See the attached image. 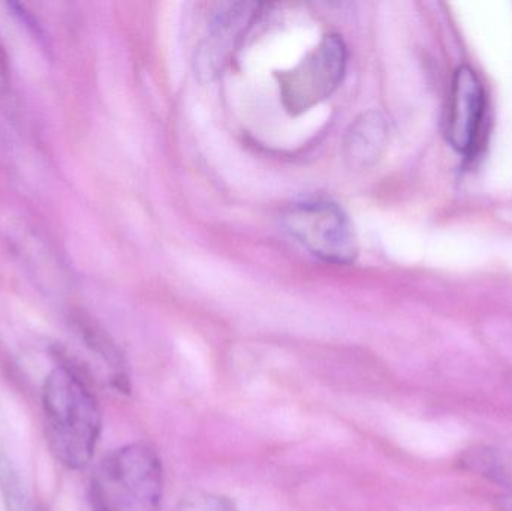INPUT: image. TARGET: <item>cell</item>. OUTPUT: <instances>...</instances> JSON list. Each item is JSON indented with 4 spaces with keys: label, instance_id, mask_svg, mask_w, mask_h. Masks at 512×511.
I'll list each match as a JSON object with an SVG mask.
<instances>
[{
    "label": "cell",
    "instance_id": "cell-1",
    "mask_svg": "<svg viewBox=\"0 0 512 511\" xmlns=\"http://www.w3.org/2000/svg\"><path fill=\"white\" fill-rule=\"evenodd\" d=\"M45 440L56 461L68 470H83L95 455L102 414L86 380L62 363L42 387Z\"/></svg>",
    "mask_w": 512,
    "mask_h": 511
},
{
    "label": "cell",
    "instance_id": "cell-2",
    "mask_svg": "<svg viewBox=\"0 0 512 511\" xmlns=\"http://www.w3.org/2000/svg\"><path fill=\"white\" fill-rule=\"evenodd\" d=\"M164 470L156 450L134 443L105 456L90 479L93 511H159Z\"/></svg>",
    "mask_w": 512,
    "mask_h": 511
},
{
    "label": "cell",
    "instance_id": "cell-3",
    "mask_svg": "<svg viewBox=\"0 0 512 511\" xmlns=\"http://www.w3.org/2000/svg\"><path fill=\"white\" fill-rule=\"evenodd\" d=\"M286 230L307 251L327 263L351 264L358 255V242L352 222L333 201L304 200L286 210Z\"/></svg>",
    "mask_w": 512,
    "mask_h": 511
},
{
    "label": "cell",
    "instance_id": "cell-4",
    "mask_svg": "<svg viewBox=\"0 0 512 511\" xmlns=\"http://www.w3.org/2000/svg\"><path fill=\"white\" fill-rule=\"evenodd\" d=\"M346 47L337 35H325L300 63L277 75L283 105L291 114L310 110L342 83Z\"/></svg>",
    "mask_w": 512,
    "mask_h": 511
},
{
    "label": "cell",
    "instance_id": "cell-5",
    "mask_svg": "<svg viewBox=\"0 0 512 511\" xmlns=\"http://www.w3.org/2000/svg\"><path fill=\"white\" fill-rule=\"evenodd\" d=\"M484 110L486 95L480 78L474 69L460 66L454 72L447 117V138L457 152L463 155L474 152Z\"/></svg>",
    "mask_w": 512,
    "mask_h": 511
},
{
    "label": "cell",
    "instance_id": "cell-6",
    "mask_svg": "<svg viewBox=\"0 0 512 511\" xmlns=\"http://www.w3.org/2000/svg\"><path fill=\"white\" fill-rule=\"evenodd\" d=\"M460 465L475 476L512 486L511 450L474 447L463 453Z\"/></svg>",
    "mask_w": 512,
    "mask_h": 511
},
{
    "label": "cell",
    "instance_id": "cell-7",
    "mask_svg": "<svg viewBox=\"0 0 512 511\" xmlns=\"http://www.w3.org/2000/svg\"><path fill=\"white\" fill-rule=\"evenodd\" d=\"M382 132L384 128L378 117H364L349 132V156L366 161L367 158L378 153V147L382 143Z\"/></svg>",
    "mask_w": 512,
    "mask_h": 511
},
{
    "label": "cell",
    "instance_id": "cell-8",
    "mask_svg": "<svg viewBox=\"0 0 512 511\" xmlns=\"http://www.w3.org/2000/svg\"><path fill=\"white\" fill-rule=\"evenodd\" d=\"M0 492L6 511H35L20 476L3 452H0Z\"/></svg>",
    "mask_w": 512,
    "mask_h": 511
},
{
    "label": "cell",
    "instance_id": "cell-9",
    "mask_svg": "<svg viewBox=\"0 0 512 511\" xmlns=\"http://www.w3.org/2000/svg\"><path fill=\"white\" fill-rule=\"evenodd\" d=\"M177 511H239L236 503L215 492L194 491L180 501Z\"/></svg>",
    "mask_w": 512,
    "mask_h": 511
},
{
    "label": "cell",
    "instance_id": "cell-10",
    "mask_svg": "<svg viewBox=\"0 0 512 511\" xmlns=\"http://www.w3.org/2000/svg\"><path fill=\"white\" fill-rule=\"evenodd\" d=\"M496 507L499 511H512V491L499 495L496 498Z\"/></svg>",
    "mask_w": 512,
    "mask_h": 511
}]
</instances>
